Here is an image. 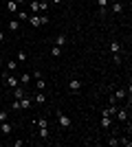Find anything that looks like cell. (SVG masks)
Instances as JSON below:
<instances>
[{
	"label": "cell",
	"mask_w": 132,
	"mask_h": 147,
	"mask_svg": "<svg viewBox=\"0 0 132 147\" xmlns=\"http://www.w3.org/2000/svg\"><path fill=\"white\" fill-rule=\"evenodd\" d=\"M33 99H35V103H38V105H42L44 101H46V97H44V92H42V90L35 92V97H33Z\"/></svg>",
	"instance_id": "obj_10"
},
{
	"label": "cell",
	"mask_w": 132,
	"mask_h": 147,
	"mask_svg": "<svg viewBox=\"0 0 132 147\" xmlns=\"http://www.w3.org/2000/svg\"><path fill=\"white\" fill-rule=\"evenodd\" d=\"M119 145H123V147H130V145H132L130 136H123V138H119Z\"/></svg>",
	"instance_id": "obj_20"
},
{
	"label": "cell",
	"mask_w": 132,
	"mask_h": 147,
	"mask_svg": "<svg viewBox=\"0 0 132 147\" xmlns=\"http://www.w3.org/2000/svg\"><path fill=\"white\" fill-rule=\"evenodd\" d=\"M16 18H18V20H29V13H26L24 9H20V11L16 13Z\"/></svg>",
	"instance_id": "obj_17"
},
{
	"label": "cell",
	"mask_w": 132,
	"mask_h": 147,
	"mask_svg": "<svg viewBox=\"0 0 132 147\" xmlns=\"http://www.w3.org/2000/svg\"><path fill=\"white\" fill-rule=\"evenodd\" d=\"M38 127H49V121L46 119H38Z\"/></svg>",
	"instance_id": "obj_25"
},
{
	"label": "cell",
	"mask_w": 132,
	"mask_h": 147,
	"mask_svg": "<svg viewBox=\"0 0 132 147\" xmlns=\"http://www.w3.org/2000/svg\"><path fill=\"white\" fill-rule=\"evenodd\" d=\"M20 84H22V86H26V84H29V81H31V75H29V73H22V75H20Z\"/></svg>",
	"instance_id": "obj_13"
},
{
	"label": "cell",
	"mask_w": 132,
	"mask_h": 147,
	"mask_svg": "<svg viewBox=\"0 0 132 147\" xmlns=\"http://www.w3.org/2000/svg\"><path fill=\"white\" fill-rule=\"evenodd\" d=\"M2 81H5V84H7V86H9V88H18V86H20L18 77H13V75H9V73H7V77H5V79H2Z\"/></svg>",
	"instance_id": "obj_2"
},
{
	"label": "cell",
	"mask_w": 132,
	"mask_h": 147,
	"mask_svg": "<svg viewBox=\"0 0 132 147\" xmlns=\"http://www.w3.org/2000/svg\"><path fill=\"white\" fill-rule=\"evenodd\" d=\"M51 55H53V57H60V55H62V46H53V49H51Z\"/></svg>",
	"instance_id": "obj_21"
},
{
	"label": "cell",
	"mask_w": 132,
	"mask_h": 147,
	"mask_svg": "<svg viewBox=\"0 0 132 147\" xmlns=\"http://www.w3.org/2000/svg\"><path fill=\"white\" fill-rule=\"evenodd\" d=\"M108 49H110V53H112V55H114V53H121V44L117 42V40H112V42H110V46H108Z\"/></svg>",
	"instance_id": "obj_7"
},
{
	"label": "cell",
	"mask_w": 132,
	"mask_h": 147,
	"mask_svg": "<svg viewBox=\"0 0 132 147\" xmlns=\"http://www.w3.org/2000/svg\"><path fill=\"white\" fill-rule=\"evenodd\" d=\"M68 90H70V92H75V94H77V92L82 90V81H79V79H75V77H73V79L68 81Z\"/></svg>",
	"instance_id": "obj_3"
},
{
	"label": "cell",
	"mask_w": 132,
	"mask_h": 147,
	"mask_svg": "<svg viewBox=\"0 0 132 147\" xmlns=\"http://www.w3.org/2000/svg\"><path fill=\"white\" fill-rule=\"evenodd\" d=\"M114 114H117V121H121V123L128 121V110H119V108H117V112H114Z\"/></svg>",
	"instance_id": "obj_6"
},
{
	"label": "cell",
	"mask_w": 132,
	"mask_h": 147,
	"mask_svg": "<svg viewBox=\"0 0 132 147\" xmlns=\"http://www.w3.org/2000/svg\"><path fill=\"white\" fill-rule=\"evenodd\" d=\"M16 61H26V53H24V51H18V55H16Z\"/></svg>",
	"instance_id": "obj_22"
},
{
	"label": "cell",
	"mask_w": 132,
	"mask_h": 147,
	"mask_svg": "<svg viewBox=\"0 0 132 147\" xmlns=\"http://www.w3.org/2000/svg\"><path fill=\"white\" fill-rule=\"evenodd\" d=\"M11 129H13V125H11V123H7V121H2V123H0V132H2V134H11Z\"/></svg>",
	"instance_id": "obj_4"
},
{
	"label": "cell",
	"mask_w": 132,
	"mask_h": 147,
	"mask_svg": "<svg viewBox=\"0 0 132 147\" xmlns=\"http://www.w3.org/2000/svg\"><path fill=\"white\" fill-rule=\"evenodd\" d=\"M49 136H51L49 127H40V138H42V141H46V138H49Z\"/></svg>",
	"instance_id": "obj_15"
},
{
	"label": "cell",
	"mask_w": 132,
	"mask_h": 147,
	"mask_svg": "<svg viewBox=\"0 0 132 147\" xmlns=\"http://www.w3.org/2000/svg\"><path fill=\"white\" fill-rule=\"evenodd\" d=\"M126 94H128V90H123V88H119V90L114 92V99H117V103H119L121 99H126Z\"/></svg>",
	"instance_id": "obj_11"
},
{
	"label": "cell",
	"mask_w": 132,
	"mask_h": 147,
	"mask_svg": "<svg viewBox=\"0 0 132 147\" xmlns=\"http://www.w3.org/2000/svg\"><path fill=\"white\" fill-rule=\"evenodd\" d=\"M2 40H5V33H2V31H0V42H2Z\"/></svg>",
	"instance_id": "obj_33"
},
{
	"label": "cell",
	"mask_w": 132,
	"mask_h": 147,
	"mask_svg": "<svg viewBox=\"0 0 132 147\" xmlns=\"http://www.w3.org/2000/svg\"><path fill=\"white\" fill-rule=\"evenodd\" d=\"M112 59H114V64H121V55H119V53H114Z\"/></svg>",
	"instance_id": "obj_30"
},
{
	"label": "cell",
	"mask_w": 132,
	"mask_h": 147,
	"mask_svg": "<svg viewBox=\"0 0 132 147\" xmlns=\"http://www.w3.org/2000/svg\"><path fill=\"white\" fill-rule=\"evenodd\" d=\"M11 110H20V99H13L11 101Z\"/></svg>",
	"instance_id": "obj_24"
},
{
	"label": "cell",
	"mask_w": 132,
	"mask_h": 147,
	"mask_svg": "<svg viewBox=\"0 0 132 147\" xmlns=\"http://www.w3.org/2000/svg\"><path fill=\"white\" fill-rule=\"evenodd\" d=\"M7 11H9V13H18L20 5H18V2H13V0H9V2H7Z\"/></svg>",
	"instance_id": "obj_5"
},
{
	"label": "cell",
	"mask_w": 132,
	"mask_h": 147,
	"mask_svg": "<svg viewBox=\"0 0 132 147\" xmlns=\"http://www.w3.org/2000/svg\"><path fill=\"white\" fill-rule=\"evenodd\" d=\"M97 5L99 7H108V0H97Z\"/></svg>",
	"instance_id": "obj_31"
},
{
	"label": "cell",
	"mask_w": 132,
	"mask_h": 147,
	"mask_svg": "<svg viewBox=\"0 0 132 147\" xmlns=\"http://www.w3.org/2000/svg\"><path fill=\"white\" fill-rule=\"evenodd\" d=\"M24 97V88H13V99H22Z\"/></svg>",
	"instance_id": "obj_14"
},
{
	"label": "cell",
	"mask_w": 132,
	"mask_h": 147,
	"mask_svg": "<svg viewBox=\"0 0 132 147\" xmlns=\"http://www.w3.org/2000/svg\"><path fill=\"white\" fill-rule=\"evenodd\" d=\"M18 29H20V20L16 18V20H11V22H9V31H11V33H18Z\"/></svg>",
	"instance_id": "obj_9"
},
{
	"label": "cell",
	"mask_w": 132,
	"mask_h": 147,
	"mask_svg": "<svg viewBox=\"0 0 132 147\" xmlns=\"http://www.w3.org/2000/svg\"><path fill=\"white\" fill-rule=\"evenodd\" d=\"M55 119H57V123H60L62 127H70V119L66 117L64 112H60V110H57V112H55Z\"/></svg>",
	"instance_id": "obj_1"
},
{
	"label": "cell",
	"mask_w": 132,
	"mask_h": 147,
	"mask_svg": "<svg viewBox=\"0 0 132 147\" xmlns=\"http://www.w3.org/2000/svg\"><path fill=\"white\" fill-rule=\"evenodd\" d=\"M35 81H38V88H40V90H42V88H46V81H44L42 77H40V79H35Z\"/></svg>",
	"instance_id": "obj_28"
},
{
	"label": "cell",
	"mask_w": 132,
	"mask_h": 147,
	"mask_svg": "<svg viewBox=\"0 0 132 147\" xmlns=\"http://www.w3.org/2000/svg\"><path fill=\"white\" fill-rule=\"evenodd\" d=\"M112 13L121 16V13H123V2H119V0H117V2H112Z\"/></svg>",
	"instance_id": "obj_8"
},
{
	"label": "cell",
	"mask_w": 132,
	"mask_h": 147,
	"mask_svg": "<svg viewBox=\"0 0 132 147\" xmlns=\"http://www.w3.org/2000/svg\"><path fill=\"white\" fill-rule=\"evenodd\" d=\"M7 2H9V0H7Z\"/></svg>",
	"instance_id": "obj_35"
},
{
	"label": "cell",
	"mask_w": 132,
	"mask_h": 147,
	"mask_svg": "<svg viewBox=\"0 0 132 147\" xmlns=\"http://www.w3.org/2000/svg\"><path fill=\"white\" fill-rule=\"evenodd\" d=\"M7 117H9V112H7V110H0V123L7 121Z\"/></svg>",
	"instance_id": "obj_27"
},
{
	"label": "cell",
	"mask_w": 132,
	"mask_h": 147,
	"mask_svg": "<svg viewBox=\"0 0 132 147\" xmlns=\"http://www.w3.org/2000/svg\"><path fill=\"white\" fill-rule=\"evenodd\" d=\"M31 13H40V2L38 0H31Z\"/></svg>",
	"instance_id": "obj_19"
},
{
	"label": "cell",
	"mask_w": 132,
	"mask_h": 147,
	"mask_svg": "<svg viewBox=\"0 0 132 147\" xmlns=\"http://www.w3.org/2000/svg\"><path fill=\"white\" fill-rule=\"evenodd\" d=\"M51 2H53V5H62L64 0H51Z\"/></svg>",
	"instance_id": "obj_32"
},
{
	"label": "cell",
	"mask_w": 132,
	"mask_h": 147,
	"mask_svg": "<svg viewBox=\"0 0 132 147\" xmlns=\"http://www.w3.org/2000/svg\"><path fill=\"white\" fill-rule=\"evenodd\" d=\"M26 108H31V99L22 97V99H20V110H26Z\"/></svg>",
	"instance_id": "obj_12"
},
{
	"label": "cell",
	"mask_w": 132,
	"mask_h": 147,
	"mask_svg": "<svg viewBox=\"0 0 132 147\" xmlns=\"http://www.w3.org/2000/svg\"><path fill=\"white\" fill-rule=\"evenodd\" d=\"M16 68H18V61H16V59L7 61V70H16Z\"/></svg>",
	"instance_id": "obj_23"
},
{
	"label": "cell",
	"mask_w": 132,
	"mask_h": 147,
	"mask_svg": "<svg viewBox=\"0 0 132 147\" xmlns=\"http://www.w3.org/2000/svg\"><path fill=\"white\" fill-rule=\"evenodd\" d=\"M46 9H49V2H44V0H42V2H40V11H46Z\"/></svg>",
	"instance_id": "obj_29"
},
{
	"label": "cell",
	"mask_w": 132,
	"mask_h": 147,
	"mask_svg": "<svg viewBox=\"0 0 132 147\" xmlns=\"http://www.w3.org/2000/svg\"><path fill=\"white\" fill-rule=\"evenodd\" d=\"M110 123H112V121H110V117H101V123H99V125H101L104 129H108V127H110Z\"/></svg>",
	"instance_id": "obj_16"
},
{
	"label": "cell",
	"mask_w": 132,
	"mask_h": 147,
	"mask_svg": "<svg viewBox=\"0 0 132 147\" xmlns=\"http://www.w3.org/2000/svg\"><path fill=\"white\" fill-rule=\"evenodd\" d=\"M13 2H18V5H22V2H24V0H13Z\"/></svg>",
	"instance_id": "obj_34"
},
{
	"label": "cell",
	"mask_w": 132,
	"mask_h": 147,
	"mask_svg": "<svg viewBox=\"0 0 132 147\" xmlns=\"http://www.w3.org/2000/svg\"><path fill=\"white\" fill-rule=\"evenodd\" d=\"M108 145H110V147H117V145H119V138H108Z\"/></svg>",
	"instance_id": "obj_26"
},
{
	"label": "cell",
	"mask_w": 132,
	"mask_h": 147,
	"mask_svg": "<svg viewBox=\"0 0 132 147\" xmlns=\"http://www.w3.org/2000/svg\"><path fill=\"white\" fill-rule=\"evenodd\" d=\"M66 44V35H57L55 37V46H64Z\"/></svg>",
	"instance_id": "obj_18"
}]
</instances>
